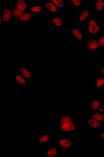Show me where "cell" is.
Returning a JSON list of instances; mask_svg holds the SVG:
<instances>
[{
    "label": "cell",
    "mask_w": 104,
    "mask_h": 157,
    "mask_svg": "<svg viewBox=\"0 0 104 157\" xmlns=\"http://www.w3.org/2000/svg\"><path fill=\"white\" fill-rule=\"evenodd\" d=\"M59 129L63 133H70L74 131L78 128L74 121L73 117L70 115H62L60 119Z\"/></svg>",
    "instance_id": "cell-1"
},
{
    "label": "cell",
    "mask_w": 104,
    "mask_h": 157,
    "mask_svg": "<svg viewBox=\"0 0 104 157\" xmlns=\"http://www.w3.org/2000/svg\"><path fill=\"white\" fill-rule=\"evenodd\" d=\"M88 34L91 36H95L99 33L100 31V24L97 19L93 17H90L87 24Z\"/></svg>",
    "instance_id": "cell-2"
},
{
    "label": "cell",
    "mask_w": 104,
    "mask_h": 157,
    "mask_svg": "<svg viewBox=\"0 0 104 157\" xmlns=\"http://www.w3.org/2000/svg\"><path fill=\"white\" fill-rule=\"evenodd\" d=\"M85 124L91 128L95 129H104V125L102 123L95 119L90 116L86 117Z\"/></svg>",
    "instance_id": "cell-3"
},
{
    "label": "cell",
    "mask_w": 104,
    "mask_h": 157,
    "mask_svg": "<svg viewBox=\"0 0 104 157\" xmlns=\"http://www.w3.org/2000/svg\"><path fill=\"white\" fill-rule=\"evenodd\" d=\"M103 106L102 102L99 98H95L90 102L89 109L91 112L99 111Z\"/></svg>",
    "instance_id": "cell-4"
},
{
    "label": "cell",
    "mask_w": 104,
    "mask_h": 157,
    "mask_svg": "<svg viewBox=\"0 0 104 157\" xmlns=\"http://www.w3.org/2000/svg\"><path fill=\"white\" fill-rule=\"evenodd\" d=\"M90 15V11L88 6L86 5L84 8L79 13L77 20L79 22L82 23L87 20Z\"/></svg>",
    "instance_id": "cell-5"
},
{
    "label": "cell",
    "mask_w": 104,
    "mask_h": 157,
    "mask_svg": "<svg viewBox=\"0 0 104 157\" xmlns=\"http://www.w3.org/2000/svg\"><path fill=\"white\" fill-rule=\"evenodd\" d=\"M86 47L90 51L95 52L98 50L100 48L98 39H89L87 42Z\"/></svg>",
    "instance_id": "cell-6"
},
{
    "label": "cell",
    "mask_w": 104,
    "mask_h": 157,
    "mask_svg": "<svg viewBox=\"0 0 104 157\" xmlns=\"http://www.w3.org/2000/svg\"><path fill=\"white\" fill-rule=\"evenodd\" d=\"M95 88L97 91L104 90V77L101 74L95 78Z\"/></svg>",
    "instance_id": "cell-7"
},
{
    "label": "cell",
    "mask_w": 104,
    "mask_h": 157,
    "mask_svg": "<svg viewBox=\"0 0 104 157\" xmlns=\"http://www.w3.org/2000/svg\"><path fill=\"white\" fill-rule=\"evenodd\" d=\"M57 143L61 148L65 149L70 148L72 145V142L71 140L65 138L58 139Z\"/></svg>",
    "instance_id": "cell-8"
},
{
    "label": "cell",
    "mask_w": 104,
    "mask_h": 157,
    "mask_svg": "<svg viewBox=\"0 0 104 157\" xmlns=\"http://www.w3.org/2000/svg\"><path fill=\"white\" fill-rule=\"evenodd\" d=\"M19 70L20 74L27 81H29L31 79L32 77V75L30 71L28 69L25 67H22Z\"/></svg>",
    "instance_id": "cell-9"
},
{
    "label": "cell",
    "mask_w": 104,
    "mask_h": 157,
    "mask_svg": "<svg viewBox=\"0 0 104 157\" xmlns=\"http://www.w3.org/2000/svg\"><path fill=\"white\" fill-rule=\"evenodd\" d=\"M90 116L100 122H104V115L101 111L91 112Z\"/></svg>",
    "instance_id": "cell-10"
},
{
    "label": "cell",
    "mask_w": 104,
    "mask_h": 157,
    "mask_svg": "<svg viewBox=\"0 0 104 157\" xmlns=\"http://www.w3.org/2000/svg\"><path fill=\"white\" fill-rule=\"evenodd\" d=\"M96 10L100 13L104 11V0H97L95 2Z\"/></svg>",
    "instance_id": "cell-11"
},
{
    "label": "cell",
    "mask_w": 104,
    "mask_h": 157,
    "mask_svg": "<svg viewBox=\"0 0 104 157\" xmlns=\"http://www.w3.org/2000/svg\"><path fill=\"white\" fill-rule=\"evenodd\" d=\"M73 36L76 40L82 41L83 38V35L81 32L78 29L74 28L72 30Z\"/></svg>",
    "instance_id": "cell-12"
},
{
    "label": "cell",
    "mask_w": 104,
    "mask_h": 157,
    "mask_svg": "<svg viewBox=\"0 0 104 157\" xmlns=\"http://www.w3.org/2000/svg\"><path fill=\"white\" fill-rule=\"evenodd\" d=\"M72 3L75 10L80 13L83 9V1H73Z\"/></svg>",
    "instance_id": "cell-13"
},
{
    "label": "cell",
    "mask_w": 104,
    "mask_h": 157,
    "mask_svg": "<svg viewBox=\"0 0 104 157\" xmlns=\"http://www.w3.org/2000/svg\"><path fill=\"white\" fill-rule=\"evenodd\" d=\"M16 79L17 82L21 86H23L27 84V80L20 73L16 74Z\"/></svg>",
    "instance_id": "cell-14"
},
{
    "label": "cell",
    "mask_w": 104,
    "mask_h": 157,
    "mask_svg": "<svg viewBox=\"0 0 104 157\" xmlns=\"http://www.w3.org/2000/svg\"><path fill=\"white\" fill-rule=\"evenodd\" d=\"M11 17V13L10 11L8 9H5L3 12V20L7 22L9 21Z\"/></svg>",
    "instance_id": "cell-15"
},
{
    "label": "cell",
    "mask_w": 104,
    "mask_h": 157,
    "mask_svg": "<svg viewBox=\"0 0 104 157\" xmlns=\"http://www.w3.org/2000/svg\"><path fill=\"white\" fill-rule=\"evenodd\" d=\"M57 152L56 149L54 147H51L48 149L46 151V154L47 156L53 157L57 154Z\"/></svg>",
    "instance_id": "cell-16"
},
{
    "label": "cell",
    "mask_w": 104,
    "mask_h": 157,
    "mask_svg": "<svg viewBox=\"0 0 104 157\" xmlns=\"http://www.w3.org/2000/svg\"><path fill=\"white\" fill-rule=\"evenodd\" d=\"M46 7L52 13H55L57 11L56 6L52 2H47L46 4Z\"/></svg>",
    "instance_id": "cell-17"
},
{
    "label": "cell",
    "mask_w": 104,
    "mask_h": 157,
    "mask_svg": "<svg viewBox=\"0 0 104 157\" xmlns=\"http://www.w3.org/2000/svg\"><path fill=\"white\" fill-rule=\"evenodd\" d=\"M53 24L57 27H60L63 25V21L62 19L59 17L54 18L52 21Z\"/></svg>",
    "instance_id": "cell-18"
},
{
    "label": "cell",
    "mask_w": 104,
    "mask_h": 157,
    "mask_svg": "<svg viewBox=\"0 0 104 157\" xmlns=\"http://www.w3.org/2000/svg\"><path fill=\"white\" fill-rule=\"evenodd\" d=\"M17 5L18 9L21 11L24 10L27 8V4L25 2L22 0L18 1Z\"/></svg>",
    "instance_id": "cell-19"
},
{
    "label": "cell",
    "mask_w": 104,
    "mask_h": 157,
    "mask_svg": "<svg viewBox=\"0 0 104 157\" xmlns=\"http://www.w3.org/2000/svg\"><path fill=\"white\" fill-rule=\"evenodd\" d=\"M32 17V15L30 13H27L22 15L20 17V20L23 22L27 21L30 20Z\"/></svg>",
    "instance_id": "cell-20"
},
{
    "label": "cell",
    "mask_w": 104,
    "mask_h": 157,
    "mask_svg": "<svg viewBox=\"0 0 104 157\" xmlns=\"http://www.w3.org/2000/svg\"><path fill=\"white\" fill-rule=\"evenodd\" d=\"M49 139V137L48 135H41L39 137V142L40 144L46 143L48 141Z\"/></svg>",
    "instance_id": "cell-21"
},
{
    "label": "cell",
    "mask_w": 104,
    "mask_h": 157,
    "mask_svg": "<svg viewBox=\"0 0 104 157\" xmlns=\"http://www.w3.org/2000/svg\"><path fill=\"white\" fill-rule=\"evenodd\" d=\"M98 40L100 48H104V31H102Z\"/></svg>",
    "instance_id": "cell-22"
},
{
    "label": "cell",
    "mask_w": 104,
    "mask_h": 157,
    "mask_svg": "<svg viewBox=\"0 0 104 157\" xmlns=\"http://www.w3.org/2000/svg\"><path fill=\"white\" fill-rule=\"evenodd\" d=\"M42 10V7L39 5H36L32 6L31 8V11L34 12H41Z\"/></svg>",
    "instance_id": "cell-23"
},
{
    "label": "cell",
    "mask_w": 104,
    "mask_h": 157,
    "mask_svg": "<svg viewBox=\"0 0 104 157\" xmlns=\"http://www.w3.org/2000/svg\"><path fill=\"white\" fill-rule=\"evenodd\" d=\"M56 6L60 8H62L64 7V3L62 1H51Z\"/></svg>",
    "instance_id": "cell-24"
},
{
    "label": "cell",
    "mask_w": 104,
    "mask_h": 157,
    "mask_svg": "<svg viewBox=\"0 0 104 157\" xmlns=\"http://www.w3.org/2000/svg\"><path fill=\"white\" fill-rule=\"evenodd\" d=\"M23 13L21 10L19 9H15L13 11V15L14 16L16 17H20L22 16Z\"/></svg>",
    "instance_id": "cell-25"
},
{
    "label": "cell",
    "mask_w": 104,
    "mask_h": 157,
    "mask_svg": "<svg viewBox=\"0 0 104 157\" xmlns=\"http://www.w3.org/2000/svg\"><path fill=\"white\" fill-rule=\"evenodd\" d=\"M100 74H101L104 77V63H103L102 65V69H101V73Z\"/></svg>",
    "instance_id": "cell-26"
},
{
    "label": "cell",
    "mask_w": 104,
    "mask_h": 157,
    "mask_svg": "<svg viewBox=\"0 0 104 157\" xmlns=\"http://www.w3.org/2000/svg\"><path fill=\"white\" fill-rule=\"evenodd\" d=\"M100 136L101 139L104 140V130L100 133Z\"/></svg>",
    "instance_id": "cell-27"
},
{
    "label": "cell",
    "mask_w": 104,
    "mask_h": 157,
    "mask_svg": "<svg viewBox=\"0 0 104 157\" xmlns=\"http://www.w3.org/2000/svg\"><path fill=\"white\" fill-rule=\"evenodd\" d=\"M104 115V106L102 107L100 111Z\"/></svg>",
    "instance_id": "cell-28"
},
{
    "label": "cell",
    "mask_w": 104,
    "mask_h": 157,
    "mask_svg": "<svg viewBox=\"0 0 104 157\" xmlns=\"http://www.w3.org/2000/svg\"><path fill=\"white\" fill-rule=\"evenodd\" d=\"M102 103L104 104V94L102 97Z\"/></svg>",
    "instance_id": "cell-29"
},
{
    "label": "cell",
    "mask_w": 104,
    "mask_h": 157,
    "mask_svg": "<svg viewBox=\"0 0 104 157\" xmlns=\"http://www.w3.org/2000/svg\"><path fill=\"white\" fill-rule=\"evenodd\" d=\"M2 24V19H1V25Z\"/></svg>",
    "instance_id": "cell-30"
},
{
    "label": "cell",
    "mask_w": 104,
    "mask_h": 157,
    "mask_svg": "<svg viewBox=\"0 0 104 157\" xmlns=\"http://www.w3.org/2000/svg\"></svg>",
    "instance_id": "cell-31"
}]
</instances>
